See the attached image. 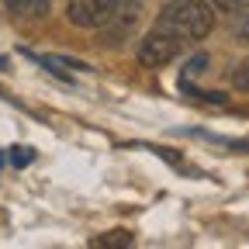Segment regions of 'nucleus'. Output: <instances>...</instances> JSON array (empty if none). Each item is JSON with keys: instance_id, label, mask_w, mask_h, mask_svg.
Wrapping results in <instances>:
<instances>
[{"instance_id": "3", "label": "nucleus", "mask_w": 249, "mask_h": 249, "mask_svg": "<svg viewBox=\"0 0 249 249\" xmlns=\"http://www.w3.org/2000/svg\"><path fill=\"white\" fill-rule=\"evenodd\" d=\"M118 4L121 0H70L66 14L76 28H104L107 18L118 11Z\"/></svg>"}, {"instance_id": "10", "label": "nucleus", "mask_w": 249, "mask_h": 249, "mask_svg": "<svg viewBox=\"0 0 249 249\" xmlns=\"http://www.w3.org/2000/svg\"><path fill=\"white\" fill-rule=\"evenodd\" d=\"M214 4H218V7H225V11H235L242 0H214Z\"/></svg>"}, {"instance_id": "11", "label": "nucleus", "mask_w": 249, "mask_h": 249, "mask_svg": "<svg viewBox=\"0 0 249 249\" xmlns=\"http://www.w3.org/2000/svg\"><path fill=\"white\" fill-rule=\"evenodd\" d=\"M4 163H7V152H0V166H4Z\"/></svg>"}, {"instance_id": "4", "label": "nucleus", "mask_w": 249, "mask_h": 249, "mask_svg": "<svg viewBox=\"0 0 249 249\" xmlns=\"http://www.w3.org/2000/svg\"><path fill=\"white\" fill-rule=\"evenodd\" d=\"M139 4L135 0H128V4H118V11L107 18V28H104V35H101V45H107V49H118L121 42H128V35L135 31V24H139Z\"/></svg>"}, {"instance_id": "9", "label": "nucleus", "mask_w": 249, "mask_h": 249, "mask_svg": "<svg viewBox=\"0 0 249 249\" xmlns=\"http://www.w3.org/2000/svg\"><path fill=\"white\" fill-rule=\"evenodd\" d=\"M208 70V55H194L191 62H187V70H183V76H201Z\"/></svg>"}, {"instance_id": "12", "label": "nucleus", "mask_w": 249, "mask_h": 249, "mask_svg": "<svg viewBox=\"0 0 249 249\" xmlns=\"http://www.w3.org/2000/svg\"><path fill=\"white\" fill-rule=\"evenodd\" d=\"M0 66H4V70H7V59H4V55H0Z\"/></svg>"}, {"instance_id": "5", "label": "nucleus", "mask_w": 249, "mask_h": 249, "mask_svg": "<svg viewBox=\"0 0 249 249\" xmlns=\"http://www.w3.org/2000/svg\"><path fill=\"white\" fill-rule=\"evenodd\" d=\"M28 59H35L38 66H45L49 73H55V76H62V80H70L66 76V70H83V62H73V59H62V55H38V52H31V49H21Z\"/></svg>"}, {"instance_id": "1", "label": "nucleus", "mask_w": 249, "mask_h": 249, "mask_svg": "<svg viewBox=\"0 0 249 249\" xmlns=\"http://www.w3.org/2000/svg\"><path fill=\"white\" fill-rule=\"evenodd\" d=\"M156 28L177 35L180 42H201L214 28V11L204 0H173V4H166L163 14L156 18Z\"/></svg>"}, {"instance_id": "8", "label": "nucleus", "mask_w": 249, "mask_h": 249, "mask_svg": "<svg viewBox=\"0 0 249 249\" xmlns=\"http://www.w3.org/2000/svg\"><path fill=\"white\" fill-rule=\"evenodd\" d=\"M232 83H235V90H246L249 93V59L239 62V70L232 73Z\"/></svg>"}, {"instance_id": "7", "label": "nucleus", "mask_w": 249, "mask_h": 249, "mask_svg": "<svg viewBox=\"0 0 249 249\" xmlns=\"http://www.w3.org/2000/svg\"><path fill=\"white\" fill-rule=\"evenodd\" d=\"M7 160H11L18 170H24L31 160H35V149H28V145H14V149H7Z\"/></svg>"}, {"instance_id": "6", "label": "nucleus", "mask_w": 249, "mask_h": 249, "mask_svg": "<svg viewBox=\"0 0 249 249\" xmlns=\"http://www.w3.org/2000/svg\"><path fill=\"white\" fill-rule=\"evenodd\" d=\"M4 7L14 14V18H45L52 0H4Z\"/></svg>"}, {"instance_id": "2", "label": "nucleus", "mask_w": 249, "mask_h": 249, "mask_svg": "<svg viewBox=\"0 0 249 249\" xmlns=\"http://www.w3.org/2000/svg\"><path fill=\"white\" fill-rule=\"evenodd\" d=\"M180 49H183V42L177 35L152 28L149 35L142 38V45H139V62H142V66H166V62H173L180 55Z\"/></svg>"}]
</instances>
